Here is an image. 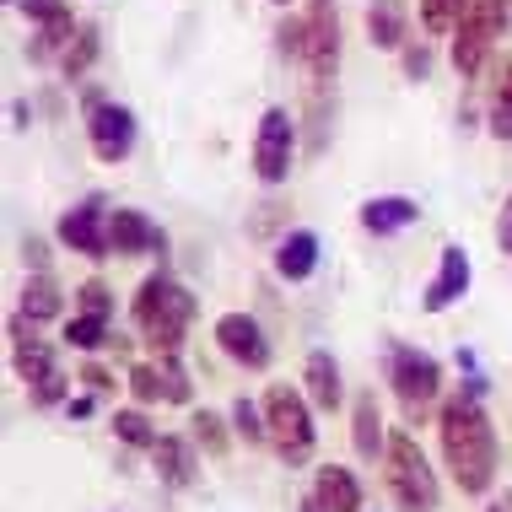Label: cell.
Segmentation results:
<instances>
[{
  "label": "cell",
  "mask_w": 512,
  "mask_h": 512,
  "mask_svg": "<svg viewBox=\"0 0 512 512\" xmlns=\"http://www.w3.org/2000/svg\"><path fill=\"white\" fill-rule=\"evenodd\" d=\"M92 60H98V27L81 22V27H76V38H71V49L60 54V76H65V81H81Z\"/></svg>",
  "instance_id": "cell-24"
},
{
  "label": "cell",
  "mask_w": 512,
  "mask_h": 512,
  "mask_svg": "<svg viewBox=\"0 0 512 512\" xmlns=\"http://www.w3.org/2000/svg\"><path fill=\"white\" fill-rule=\"evenodd\" d=\"M351 442L356 453L372 464L378 453H389V432H383V410H378V394H362L356 399V415H351Z\"/></svg>",
  "instance_id": "cell-20"
},
{
  "label": "cell",
  "mask_w": 512,
  "mask_h": 512,
  "mask_svg": "<svg viewBox=\"0 0 512 512\" xmlns=\"http://www.w3.org/2000/svg\"><path fill=\"white\" fill-rule=\"evenodd\" d=\"M464 6L469 0H421V27L426 33H453L464 17Z\"/></svg>",
  "instance_id": "cell-29"
},
{
  "label": "cell",
  "mask_w": 512,
  "mask_h": 512,
  "mask_svg": "<svg viewBox=\"0 0 512 512\" xmlns=\"http://www.w3.org/2000/svg\"><path fill=\"white\" fill-rule=\"evenodd\" d=\"M108 329H114L108 313H76L71 324H65V345H76V351H98V345H108Z\"/></svg>",
  "instance_id": "cell-25"
},
{
  "label": "cell",
  "mask_w": 512,
  "mask_h": 512,
  "mask_svg": "<svg viewBox=\"0 0 512 512\" xmlns=\"http://www.w3.org/2000/svg\"><path fill=\"white\" fill-rule=\"evenodd\" d=\"M502 27H507V0H469L464 6L459 27H453V49H448L453 71H459L464 81L480 76V65H486V54H491Z\"/></svg>",
  "instance_id": "cell-7"
},
{
  "label": "cell",
  "mask_w": 512,
  "mask_h": 512,
  "mask_svg": "<svg viewBox=\"0 0 512 512\" xmlns=\"http://www.w3.org/2000/svg\"><path fill=\"white\" fill-rule=\"evenodd\" d=\"M232 426H238V437L248 442V448H259V442H270L265 410H254V405H248V399H238V405H232Z\"/></svg>",
  "instance_id": "cell-30"
},
{
  "label": "cell",
  "mask_w": 512,
  "mask_h": 512,
  "mask_svg": "<svg viewBox=\"0 0 512 512\" xmlns=\"http://www.w3.org/2000/svg\"><path fill=\"white\" fill-rule=\"evenodd\" d=\"M426 71H432V49H426V44H405V76L421 81Z\"/></svg>",
  "instance_id": "cell-36"
},
{
  "label": "cell",
  "mask_w": 512,
  "mask_h": 512,
  "mask_svg": "<svg viewBox=\"0 0 512 512\" xmlns=\"http://www.w3.org/2000/svg\"><path fill=\"white\" fill-rule=\"evenodd\" d=\"M265 426H270V448L281 453V464H308L318 448L313 432V399L297 394L292 383H270L265 389Z\"/></svg>",
  "instance_id": "cell-3"
},
{
  "label": "cell",
  "mask_w": 512,
  "mask_h": 512,
  "mask_svg": "<svg viewBox=\"0 0 512 512\" xmlns=\"http://www.w3.org/2000/svg\"><path fill=\"white\" fill-rule=\"evenodd\" d=\"M297 512H324V507H318V502H313V496H308V502H302Z\"/></svg>",
  "instance_id": "cell-41"
},
{
  "label": "cell",
  "mask_w": 512,
  "mask_h": 512,
  "mask_svg": "<svg viewBox=\"0 0 512 512\" xmlns=\"http://www.w3.org/2000/svg\"><path fill=\"white\" fill-rule=\"evenodd\" d=\"M302 389H308L313 399V410H329L335 415L345 405V383H340V362L329 351H313L308 356V367H302Z\"/></svg>",
  "instance_id": "cell-16"
},
{
  "label": "cell",
  "mask_w": 512,
  "mask_h": 512,
  "mask_svg": "<svg viewBox=\"0 0 512 512\" xmlns=\"http://www.w3.org/2000/svg\"><path fill=\"white\" fill-rule=\"evenodd\" d=\"M33 318H11L6 335H11V367H17V378L27 383V394H33V405H65V389H71V378L60 372V362H54V345H44L33 335Z\"/></svg>",
  "instance_id": "cell-4"
},
{
  "label": "cell",
  "mask_w": 512,
  "mask_h": 512,
  "mask_svg": "<svg viewBox=\"0 0 512 512\" xmlns=\"http://www.w3.org/2000/svg\"><path fill=\"white\" fill-rule=\"evenodd\" d=\"M71 38H76V17L71 22H44L33 33V44H27V60L33 65H60V54L71 49Z\"/></svg>",
  "instance_id": "cell-23"
},
{
  "label": "cell",
  "mask_w": 512,
  "mask_h": 512,
  "mask_svg": "<svg viewBox=\"0 0 512 512\" xmlns=\"http://www.w3.org/2000/svg\"><path fill=\"white\" fill-rule=\"evenodd\" d=\"M216 345L227 351V362H238L248 372H270V362H275L265 329H259L248 313H221L216 318Z\"/></svg>",
  "instance_id": "cell-11"
},
{
  "label": "cell",
  "mask_w": 512,
  "mask_h": 512,
  "mask_svg": "<svg viewBox=\"0 0 512 512\" xmlns=\"http://www.w3.org/2000/svg\"><path fill=\"white\" fill-rule=\"evenodd\" d=\"M189 432H195V442L205 453H211V459H221V453L232 448V437H227V421H221L216 410H195L189 415Z\"/></svg>",
  "instance_id": "cell-26"
},
{
  "label": "cell",
  "mask_w": 512,
  "mask_h": 512,
  "mask_svg": "<svg viewBox=\"0 0 512 512\" xmlns=\"http://www.w3.org/2000/svg\"><path fill=\"white\" fill-rule=\"evenodd\" d=\"M130 394L141 399V405H157V399H168V383H162V367H130Z\"/></svg>",
  "instance_id": "cell-31"
},
{
  "label": "cell",
  "mask_w": 512,
  "mask_h": 512,
  "mask_svg": "<svg viewBox=\"0 0 512 512\" xmlns=\"http://www.w3.org/2000/svg\"><path fill=\"white\" fill-rule=\"evenodd\" d=\"M275 6H292V0H275Z\"/></svg>",
  "instance_id": "cell-42"
},
{
  "label": "cell",
  "mask_w": 512,
  "mask_h": 512,
  "mask_svg": "<svg viewBox=\"0 0 512 512\" xmlns=\"http://www.w3.org/2000/svg\"><path fill=\"white\" fill-rule=\"evenodd\" d=\"M76 302H81V313H108V318H114V292H108L103 281H81Z\"/></svg>",
  "instance_id": "cell-34"
},
{
  "label": "cell",
  "mask_w": 512,
  "mask_h": 512,
  "mask_svg": "<svg viewBox=\"0 0 512 512\" xmlns=\"http://www.w3.org/2000/svg\"><path fill=\"white\" fill-rule=\"evenodd\" d=\"M313 270H318V232L292 227L275 243V275H281V281H308Z\"/></svg>",
  "instance_id": "cell-17"
},
{
  "label": "cell",
  "mask_w": 512,
  "mask_h": 512,
  "mask_svg": "<svg viewBox=\"0 0 512 512\" xmlns=\"http://www.w3.org/2000/svg\"><path fill=\"white\" fill-rule=\"evenodd\" d=\"M437 437H442V464L448 475L459 480L464 496H486L496 480V432H491V415L480 405V394H448L437 410Z\"/></svg>",
  "instance_id": "cell-1"
},
{
  "label": "cell",
  "mask_w": 512,
  "mask_h": 512,
  "mask_svg": "<svg viewBox=\"0 0 512 512\" xmlns=\"http://www.w3.org/2000/svg\"><path fill=\"white\" fill-rule=\"evenodd\" d=\"M389 389L399 394V405H405L410 421H426V415L437 410V399H442L437 356L415 351V345H394L389 351Z\"/></svg>",
  "instance_id": "cell-6"
},
{
  "label": "cell",
  "mask_w": 512,
  "mask_h": 512,
  "mask_svg": "<svg viewBox=\"0 0 512 512\" xmlns=\"http://www.w3.org/2000/svg\"><path fill=\"white\" fill-rule=\"evenodd\" d=\"M135 135H141V124L124 103H98L87 114V141H92V157L103 162V168H119L124 157L135 151Z\"/></svg>",
  "instance_id": "cell-10"
},
{
  "label": "cell",
  "mask_w": 512,
  "mask_h": 512,
  "mask_svg": "<svg viewBox=\"0 0 512 512\" xmlns=\"http://www.w3.org/2000/svg\"><path fill=\"white\" fill-rule=\"evenodd\" d=\"M491 135L496 141H512V65L502 71V81H496V92H491Z\"/></svg>",
  "instance_id": "cell-28"
},
{
  "label": "cell",
  "mask_w": 512,
  "mask_h": 512,
  "mask_svg": "<svg viewBox=\"0 0 512 512\" xmlns=\"http://www.w3.org/2000/svg\"><path fill=\"white\" fill-rule=\"evenodd\" d=\"M17 6H22L38 27H44V22H71V6H65V0H17Z\"/></svg>",
  "instance_id": "cell-35"
},
{
  "label": "cell",
  "mask_w": 512,
  "mask_h": 512,
  "mask_svg": "<svg viewBox=\"0 0 512 512\" xmlns=\"http://www.w3.org/2000/svg\"><path fill=\"white\" fill-rule=\"evenodd\" d=\"M130 318H135V329H141V340L151 345V351L168 356V351L184 345L189 324H195V297H189L168 270H157V275L141 281V292H135V302H130Z\"/></svg>",
  "instance_id": "cell-2"
},
{
  "label": "cell",
  "mask_w": 512,
  "mask_h": 512,
  "mask_svg": "<svg viewBox=\"0 0 512 512\" xmlns=\"http://www.w3.org/2000/svg\"><path fill=\"white\" fill-rule=\"evenodd\" d=\"M313 502L324 512H362V480L345 464H324L313 475Z\"/></svg>",
  "instance_id": "cell-15"
},
{
  "label": "cell",
  "mask_w": 512,
  "mask_h": 512,
  "mask_svg": "<svg viewBox=\"0 0 512 512\" xmlns=\"http://www.w3.org/2000/svg\"><path fill=\"white\" fill-rule=\"evenodd\" d=\"M383 464H389V491L399 512H437L442 491H437V475H432V459L421 453V442L410 432H389V453H383Z\"/></svg>",
  "instance_id": "cell-5"
},
{
  "label": "cell",
  "mask_w": 512,
  "mask_h": 512,
  "mask_svg": "<svg viewBox=\"0 0 512 512\" xmlns=\"http://www.w3.org/2000/svg\"><path fill=\"white\" fill-rule=\"evenodd\" d=\"M162 383H168V405H189V372L178 362V351L162 356Z\"/></svg>",
  "instance_id": "cell-33"
},
{
  "label": "cell",
  "mask_w": 512,
  "mask_h": 512,
  "mask_svg": "<svg viewBox=\"0 0 512 512\" xmlns=\"http://www.w3.org/2000/svg\"><path fill=\"white\" fill-rule=\"evenodd\" d=\"M60 243L76 248V254L87 259H108L114 254V243H108V216H103V195H87L81 205L60 216Z\"/></svg>",
  "instance_id": "cell-12"
},
{
  "label": "cell",
  "mask_w": 512,
  "mask_h": 512,
  "mask_svg": "<svg viewBox=\"0 0 512 512\" xmlns=\"http://www.w3.org/2000/svg\"><path fill=\"white\" fill-rule=\"evenodd\" d=\"M275 44H281V60H308V22L286 17L281 27H275Z\"/></svg>",
  "instance_id": "cell-32"
},
{
  "label": "cell",
  "mask_w": 512,
  "mask_h": 512,
  "mask_svg": "<svg viewBox=\"0 0 512 512\" xmlns=\"http://www.w3.org/2000/svg\"><path fill=\"white\" fill-rule=\"evenodd\" d=\"M151 469H157L173 491H189V486H195V448H189L184 437H157V448H151Z\"/></svg>",
  "instance_id": "cell-19"
},
{
  "label": "cell",
  "mask_w": 512,
  "mask_h": 512,
  "mask_svg": "<svg viewBox=\"0 0 512 512\" xmlns=\"http://www.w3.org/2000/svg\"><path fill=\"white\" fill-rule=\"evenodd\" d=\"M81 383H87V389H114L108 367H98V362H87V367H81Z\"/></svg>",
  "instance_id": "cell-38"
},
{
  "label": "cell",
  "mask_w": 512,
  "mask_h": 512,
  "mask_svg": "<svg viewBox=\"0 0 512 512\" xmlns=\"http://www.w3.org/2000/svg\"><path fill=\"white\" fill-rule=\"evenodd\" d=\"M308 87L313 98H324L335 87V71H340V17H335V0H313L308 11Z\"/></svg>",
  "instance_id": "cell-8"
},
{
  "label": "cell",
  "mask_w": 512,
  "mask_h": 512,
  "mask_svg": "<svg viewBox=\"0 0 512 512\" xmlns=\"http://www.w3.org/2000/svg\"><path fill=\"white\" fill-rule=\"evenodd\" d=\"M496 248L512 259V195L502 200V216H496Z\"/></svg>",
  "instance_id": "cell-37"
},
{
  "label": "cell",
  "mask_w": 512,
  "mask_h": 512,
  "mask_svg": "<svg viewBox=\"0 0 512 512\" xmlns=\"http://www.w3.org/2000/svg\"><path fill=\"white\" fill-rule=\"evenodd\" d=\"M65 308V292H60V281H54L49 270H38L33 281L22 286V318H33V324H44V318H60Z\"/></svg>",
  "instance_id": "cell-22"
},
{
  "label": "cell",
  "mask_w": 512,
  "mask_h": 512,
  "mask_svg": "<svg viewBox=\"0 0 512 512\" xmlns=\"http://www.w3.org/2000/svg\"><path fill=\"white\" fill-rule=\"evenodd\" d=\"M114 432H119V442H130V448H157V426L146 421V410H119L114 415Z\"/></svg>",
  "instance_id": "cell-27"
},
{
  "label": "cell",
  "mask_w": 512,
  "mask_h": 512,
  "mask_svg": "<svg viewBox=\"0 0 512 512\" xmlns=\"http://www.w3.org/2000/svg\"><path fill=\"white\" fill-rule=\"evenodd\" d=\"M415 216H421V205L405 200V195H383V200L362 205V227L372 232V238H394V232L415 227Z\"/></svg>",
  "instance_id": "cell-18"
},
{
  "label": "cell",
  "mask_w": 512,
  "mask_h": 512,
  "mask_svg": "<svg viewBox=\"0 0 512 512\" xmlns=\"http://www.w3.org/2000/svg\"><path fill=\"white\" fill-rule=\"evenodd\" d=\"M108 243L114 254H168V232L146 211H114L108 216Z\"/></svg>",
  "instance_id": "cell-14"
},
{
  "label": "cell",
  "mask_w": 512,
  "mask_h": 512,
  "mask_svg": "<svg viewBox=\"0 0 512 512\" xmlns=\"http://www.w3.org/2000/svg\"><path fill=\"white\" fill-rule=\"evenodd\" d=\"M292 157H297V124L286 108H265L259 114V135H254V173L265 184H281L292 173Z\"/></svg>",
  "instance_id": "cell-9"
},
{
  "label": "cell",
  "mask_w": 512,
  "mask_h": 512,
  "mask_svg": "<svg viewBox=\"0 0 512 512\" xmlns=\"http://www.w3.org/2000/svg\"><path fill=\"white\" fill-rule=\"evenodd\" d=\"M92 410H98V405H92V394H76V399H65V415H71V421H87Z\"/></svg>",
  "instance_id": "cell-39"
},
{
  "label": "cell",
  "mask_w": 512,
  "mask_h": 512,
  "mask_svg": "<svg viewBox=\"0 0 512 512\" xmlns=\"http://www.w3.org/2000/svg\"><path fill=\"white\" fill-rule=\"evenodd\" d=\"M372 49H405V0H367Z\"/></svg>",
  "instance_id": "cell-21"
},
{
  "label": "cell",
  "mask_w": 512,
  "mask_h": 512,
  "mask_svg": "<svg viewBox=\"0 0 512 512\" xmlns=\"http://www.w3.org/2000/svg\"><path fill=\"white\" fill-rule=\"evenodd\" d=\"M469 281H475V270H469V254H464L459 243H448V248H442V259H437V281L426 286L421 308H426V313H448L453 302H464Z\"/></svg>",
  "instance_id": "cell-13"
},
{
  "label": "cell",
  "mask_w": 512,
  "mask_h": 512,
  "mask_svg": "<svg viewBox=\"0 0 512 512\" xmlns=\"http://www.w3.org/2000/svg\"><path fill=\"white\" fill-rule=\"evenodd\" d=\"M491 512H512V496H502V502H491Z\"/></svg>",
  "instance_id": "cell-40"
}]
</instances>
